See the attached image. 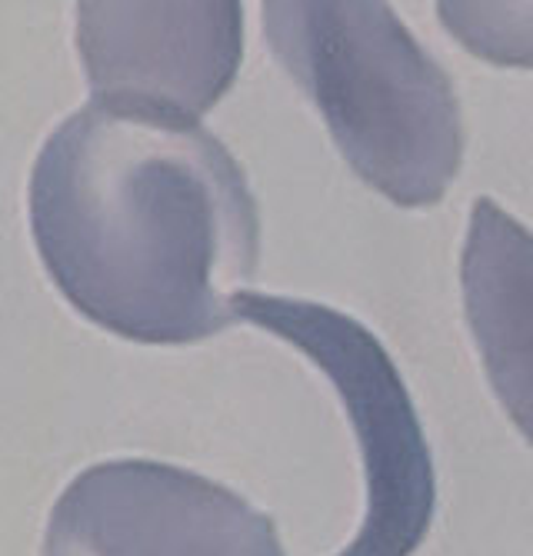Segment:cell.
Segmentation results:
<instances>
[{
  "instance_id": "6",
  "label": "cell",
  "mask_w": 533,
  "mask_h": 556,
  "mask_svg": "<svg viewBox=\"0 0 533 556\" xmlns=\"http://www.w3.org/2000/svg\"><path fill=\"white\" fill-rule=\"evenodd\" d=\"M460 290L487 380L533 446V233L491 197L473 200Z\"/></svg>"
},
{
  "instance_id": "2",
  "label": "cell",
  "mask_w": 533,
  "mask_h": 556,
  "mask_svg": "<svg viewBox=\"0 0 533 556\" xmlns=\"http://www.w3.org/2000/svg\"><path fill=\"white\" fill-rule=\"evenodd\" d=\"M264 37L323 117L351 170L391 204H441L464 164L450 77L377 0L264 4Z\"/></svg>"
},
{
  "instance_id": "3",
  "label": "cell",
  "mask_w": 533,
  "mask_h": 556,
  "mask_svg": "<svg viewBox=\"0 0 533 556\" xmlns=\"http://www.w3.org/2000/svg\"><path fill=\"white\" fill-rule=\"evenodd\" d=\"M233 324H251L294 346L330 380L351 420L364 467V517L337 556H414L437 507L430 446L414 400L383 343L351 314L297 296L240 290Z\"/></svg>"
},
{
  "instance_id": "1",
  "label": "cell",
  "mask_w": 533,
  "mask_h": 556,
  "mask_svg": "<svg viewBox=\"0 0 533 556\" xmlns=\"http://www.w3.org/2000/svg\"><path fill=\"white\" fill-rule=\"evenodd\" d=\"M30 230L77 314L154 346L227 330L261 261L257 200L230 150L193 117L101 97L40 147Z\"/></svg>"
},
{
  "instance_id": "7",
  "label": "cell",
  "mask_w": 533,
  "mask_h": 556,
  "mask_svg": "<svg viewBox=\"0 0 533 556\" xmlns=\"http://www.w3.org/2000/svg\"><path fill=\"white\" fill-rule=\"evenodd\" d=\"M437 14L470 54L504 67H533V4H441Z\"/></svg>"
},
{
  "instance_id": "4",
  "label": "cell",
  "mask_w": 533,
  "mask_h": 556,
  "mask_svg": "<svg viewBox=\"0 0 533 556\" xmlns=\"http://www.w3.org/2000/svg\"><path fill=\"white\" fill-rule=\"evenodd\" d=\"M43 556H283V543L224 483L157 460H107L61 493Z\"/></svg>"
},
{
  "instance_id": "5",
  "label": "cell",
  "mask_w": 533,
  "mask_h": 556,
  "mask_svg": "<svg viewBox=\"0 0 533 556\" xmlns=\"http://www.w3.org/2000/svg\"><path fill=\"white\" fill-rule=\"evenodd\" d=\"M77 50L90 97L201 121L244 61V8L80 4Z\"/></svg>"
}]
</instances>
